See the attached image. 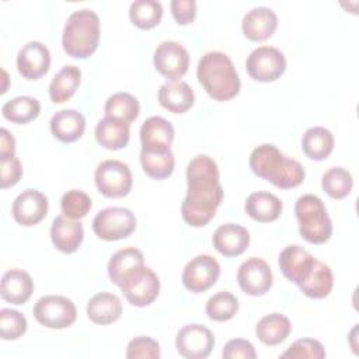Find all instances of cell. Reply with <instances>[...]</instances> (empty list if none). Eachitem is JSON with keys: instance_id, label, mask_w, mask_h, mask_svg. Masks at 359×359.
<instances>
[{"instance_id": "obj_1", "label": "cell", "mask_w": 359, "mask_h": 359, "mask_svg": "<svg viewBox=\"0 0 359 359\" xmlns=\"http://www.w3.org/2000/svg\"><path fill=\"white\" fill-rule=\"evenodd\" d=\"M187 185L188 192L181 205L182 219L192 227L206 226L223 201L216 161L206 154L194 157L187 167Z\"/></svg>"}, {"instance_id": "obj_2", "label": "cell", "mask_w": 359, "mask_h": 359, "mask_svg": "<svg viewBox=\"0 0 359 359\" xmlns=\"http://www.w3.org/2000/svg\"><path fill=\"white\" fill-rule=\"evenodd\" d=\"M250 168L257 177L282 189L299 187L306 177V171L297 160L285 156L269 143H264L251 151Z\"/></svg>"}, {"instance_id": "obj_3", "label": "cell", "mask_w": 359, "mask_h": 359, "mask_svg": "<svg viewBox=\"0 0 359 359\" xmlns=\"http://www.w3.org/2000/svg\"><path fill=\"white\" fill-rule=\"evenodd\" d=\"M196 76L205 91L216 101H229L240 93L241 83L237 70L223 52H206L198 62Z\"/></svg>"}, {"instance_id": "obj_4", "label": "cell", "mask_w": 359, "mask_h": 359, "mask_svg": "<svg viewBox=\"0 0 359 359\" xmlns=\"http://www.w3.org/2000/svg\"><path fill=\"white\" fill-rule=\"evenodd\" d=\"M100 41V18L90 8L73 11L65 24L62 45L65 52L77 59L91 56Z\"/></svg>"}, {"instance_id": "obj_5", "label": "cell", "mask_w": 359, "mask_h": 359, "mask_svg": "<svg viewBox=\"0 0 359 359\" xmlns=\"http://www.w3.org/2000/svg\"><path fill=\"white\" fill-rule=\"evenodd\" d=\"M300 236L311 244H324L332 234V222L324 202L313 195H302L294 203Z\"/></svg>"}, {"instance_id": "obj_6", "label": "cell", "mask_w": 359, "mask_h": 359, "mask_svg": "<svg viewBox=\"0 0 359 359\" xmlns=\"http://www.w3.org/2000/svg\"><path fill=\"white\" fill-rule=\"evenodd\" d=\"M136 229V216L132 210L121 206H111L100 210L93 219V230L97 237L105 241L126 238Z\"/></svg>"}, {"instance_id": "obj_7", "label": "cell", "mask_w": 359, "mask_h": 359, "mask_svg": "<svg viewBox=\"0 0 359 359\" xmlns=\"http://www.w3.org/2000/svg\"><path fill=\"white\" fill-rule=\"evenodd\" d=\"M118 287L130 304L144 307L157 299L160 293V279L149 266L142 265L125 276Z\"/></svg>"}, {"instance_id": "obj_8", "label": "cell", "mask_w": 359, "mask_h": 359, "mask_svg": "<svg viewBox=\"0 0 359 359\" xmlns=\"http://www.w3.org/2000/svg\"><path fill=\"white\" fill-rule=\"evenodd\" d=\"M32 313L39 324L53 330L70 327L77 317L74 303L70 299L57 294H48L38 299Z\"/></svg>"}, {"instance_id": "obj_9", "label": "cell", "mask_w": 359, "mask_h": 359, "mask_svg": "<svg viewBox=\"0 0 359 359\" xmlns=\"http://www.w3.org/2000/svg\"><path fill=\"white\" fill-rule=\"evenodd\" d=\"M95 185L107 198H122L130 192L132 172L128 164L119 160H105L98 164L94 174Z\"/></svg>"}, {"instance_id": "obj_10", "label": "cell", "mask_w": 359, "mask_h": 359, "mask_svg": "<svg viewBox=\"0 0 359 359\" xmlns=\"http://www.w3.org/2000/svg\"><path fill=\"white\" fill-rule=\"evenodd\" d=\"M245 69L254 80L269 83L278 80L285 73L286 59L278 48L262 45L248 55Z\"/></svg>"}, {"instance_id": "obj_11", "label": "cell", "mask_w": 359, "mask_h": 359, "mask_svg": "<svg viewBox=\"0 0 359 359\" xmlns=\"http://www.w3.org/2000/svg\"><path fill=\"white\" fill-rule=\"evenodd\" d=\"M215 346L212 331L201 324L184 325L175 338V348L182 358L205 359Z\"/></svg>"}, {"instance_id": "obj_12", "label": "cell", "mask_w": 359, "mask_h": 359, "mask_svg": "<svg viewBox=\"0 0 359 359\" xmlns=\"http://www.w3.org/2000/svg\"><path fill=\"white\" fill-rule=\"evenodd\" d=\"M219 275V262L208 254H201L185 265L182 271V285L189 292L202 293L216 283Z\"/></svg>"}, {"instance_id": "obj_13", "label": "cell", "mask_w": 359, "mask_h": 359, "mask_svg": "<svg viewBox=\"0 0 359 359\" xmlns=\"http://www.w3.org/2000/svg\"><path fill=\"white\" fill-rule=\"evenodd\" d=\"M153 63L160 74L174 81L188 72L189 53L180 42L164 41L156 48Z\"/></svg>"}, {"instance_id": "obj_14", "label": "cell", "mask_w": 359, "mask_h": 359, "mask_svg": "<svg viewBox=\"0 0 359 359\" xmlns=\"http://www.w3.org/2000/svg\"><path fill=\"white\" fill-rule=\"evenodd\" d=\"M272 271L268 262L258 257L244 261L237 272V282L241 290L250 296H262L272 286Z\"/></svg>"}, {"instance_id": "obj_15", "label": "cell", "mask_w": 359, "mask_h": 359, "mask_svg": "<svg viewBox=\"0 0 359 359\" xmlns=\"http://www.w3.org/2000/svg\"><path fill=\"white\" fill-rule=\"evenodd\" d=\"M48 198L38 189L22 191L13 202L11 213L21 226H35L42 222L48 213Z\"/></svg>"}, {"instance_id": "obj_16", "label": "cell", "mask_w": 359, "mask_h": 359, "mask_svg": "<svg viewBox=\"0 0 359 359\" xmlns=\"http://www.w3.org/2000/svg\"><path fill=\"white\" fill-rule=\"evenodd\" d=\"M50 66V52L39 41H29L18 50L17 69L27 80H36L48 73Z\"/></svg>"}, {"instance_id": "obj_17", "label": "cell", "mask_w": 359, "mask_h": 359, "mask_svg": "<svg viewBox=\"0 0 359 359\" xmlns=\"http://www.w3.org/2000/svg\"><path fill=\"white\" fill-rule=\"evenodd\" d=\"M314 262L316 258L297 244L285 247L279 254V268L283 276L297 286L309 278Z\"/></svg>"}, {"instance_id": "obj_18", "label": "cell", "mask_w": 359, "mask_h": 359, "mask_svg": "<svg viewBox=\"0 0 359 359\" xmlns=\"http://www.w3.org/2000/svg\"><path fill=\"white\" fill-rule=\"evenodd\" d=\"M278 27V17L269 7H254L243 18L241 28L245 38L254 42L272 36Z\"/></svg>"}, {"instance_id": "obj_19", "label": "cell", "mask_w": 359, "mask_h": 359, "mask_svg": "<svg viewBox=\"0 0 359 359\" xmlns=\"http://www.w3.org/2000/svg\"><path fill=\"white\" fill-rule=\"evenodd\" d=\"M213 247L224 257H237L250 245V233L236 223H226L216 229L212 237Z\"/></svg>"}, {"instance_id": "obj_20", "label": "cell", "mask_w": 359, "mask_h": 359, "mask_svg": "<svg viewBox=\"0 0 359 359\" xmlns=\"http://www.w3.org/2000/svg\"><path fill=\"white\" fill-rule=\"evenodd\" d=\"M84 237L83 224L79 220L66 217L65 215L56 216L50 226V238L53 245L66 254L74 252Z\"/></svg>"}, {"instance_id": "obj_21", "label": "cell", "mask_w": 359, "mask_h": 359, "mask_svg": "<svg viewBox=\"0 0 359 359\" xmlns=\"http://www.w3.org/2000/svg\"><path fill=\"white\" fill-rule=\"evenodd\" d=\"M157 98L160 105L167 111L172 114H184L194 105L195 94L188 83L174 80L160 86Z\"/></svg>"}, {"instance_id": "obj_22", "label": "cell", "mask_w": 359, "mask_h": 359, "mask_svg": "<svg viewBox=\"0 0 359 359\" xmlns=\"http://www.w3.org/2000/svg\"><path fill=\"white\" fill-rule=\"evenodd\" d=\"M34 292V282L28 272L22 269L7 271L0 283L1 297L11 304H24Z\"/></svg>"}, {"instance_id": "obj_23", "label": "cell", "mask_w": 359, "mask_h": 359, "mask_svg": "<svg viewBox=\"0 0 359 359\" xmlns=\"http://www.w3.org/2000/svg\"><path fill=\"white\" fill-rule=\"evenodd\" d=\"M84 130L86 119L76 109H62L50 118V132L63 143L76 142L83 136Z\"/></svg>"}, {"instance_id": "obj_24", "label": "cell", "mask_w": 359, "mask_h": 359, "mask_svg": "<svg viewBox=\"0 0 359 359\" xmlns=\"http://www.w3.org/2000/svg\"><path fill=\"white\" fill-rule=\"evenodd\" d=\"M140 164L149 177L164 180L172 174L175 158L171 147H142Z\"/></svg>"}, {"instance_id": "obj_25", "label": "cell", "mask_w": 359, "mask_h": 359, "mask_svg": "<svg viewBox=\"0 0 359 359\" xmlns=\"http://www.w3.org/2000/svg\"><path fill=\"white\" fill-rule=\"evenodd\" d=\"M130 137V123L112 116H104L95 126L97 142L108 150L123 149Z\"/></svg>"}, {"instance_id": "obj_26", "label": "cell", "mask_w": 359, "mask_h": 359, "mask_svg": "<svg viewBox=\"0 0 359 359\" xmlns=\"http://www.w3.org/2000/svg\"><path fill=\"white\" fill-rule=\"evenodd\" d=\"M244 209L251 219L259 223H269L280 216L282 202L276 195L271 192L258 191L248 195L244 203Z\"/></svg>"}, {"instance_id": "obj_27", "label": "cell", "mask_w": 359, "mask_h": 359, "mask_svg": "<svg viewBox=\"0 0 359 359\" xmlns=\"http://www.w3.org/2000/svg\"><path fill=\"white\" fill-rule=\"evenodd\" d=\"M88 318L101 325L115 323L122 314L121 299L109 292H101L94 294L87 303Z\"/></svg>"}, {"instance_id": "obj_28", "label": "cell", "mask_w": 359, "mask_h": 359, "mask_svg": "<svg viewBox=\"0 0 359 359\" xmlns=\"http://www.w3.org/2000/svg\"><path fill=\"white\" fill-rule=\"evenodd\" d=\"M290 331V320L280 313H271L262 317L255 327L257 338L269 346H275L283 342L289 337Z\"/></svg>"}, {"instance_id": "obj_29", "label": "cell", "mask_w": 359, "mask_h": 359, "mask_svg": "<svg viewBox=\"0 0 359 359\" xmlns=\"http://www.w3.org/2000/svg\"><path fill=\"white\" fill-rule=\"evenodd\" d=\"M174 128L163 116H150L140 126L142 147H171Z\"/></svg>"}, {"instance_id": "obj_30", "label": "cell", "mask_w": 359, "mask_h": 359, "mask_svg": "<svg viewBox=\"0 0 359 359\" xmlns=\"http://www.w3.org/2000/svg\"><path fill=\"white\" fill-rule=\"evenodd\" d=\"M81 72L77 66H63L52 79L49 84V97L52 102L62 104L70 100L80 86Z\"/></svg>"}, {"instance_id": "obj_31", "label": "cell", "mask_w": 359, "mask_h": 359, "mask_svg": "<svg viewBox=\"0 0 359 359\" xmlns=\"http://www.w3.org/2000/svg\"><path fill=\"white\" fill-rule=\"evenodd\" d=\"M302 150L311 160H325L334 150V136L324 126L310 128L302 137Z\"/></svg>"}, {"instance_id": "obj_32", "label": "cell", "mask_w": 359, "mask_h": 359, "mask_svg": "<svg viewBox=\"0 0 359 359\" xmlns=\"http://www.w3.org/2000/svg\"><path fill=\"white\" fill-rule=\"evenodd\" d=\"M144 265V257L140 250L128 247L116 251L108 262V276L116 286L128 276L132 271Z\"/></svg>"}, {"instance_id": "obj_33", "label": "cell", "mask_w": 359, "mask_h": 359, "mask_svg": "<svg viewBox=\"0 0 359 359\" xmlns=\"http://www.w3.org/2000/svg\"><path fill=\"white\" fill-rule=\"evenodd\" d=\"M334 286V275L328 265L316 259L309 278L299 285L300 290L311 299L327 297Z\"/></svg>"}, {"instance_id": "obj_34", "label": "cell", "mask_w": 359, "mask_h": 359, "mask_svg": "<svg viewBox=\"0 0 359 359\" xmlns=\"http://www.w3.org/2000/svg\"><path fill=\"white\" fill-rule=\"evenodd\" d=\"M41 112V104L36 98L29 95H20L7 101L1 107L3 116L14 123L24 125L38 118Z\"/></svg>"}, {"instance_id": "obj_35", "label": "cell", "mask_w": 359, "mask_h": 359, "mask_svg": "<svg viewBox=\"0 0 359 359\" xmlns=\"http://www.w3.org/2000/svg\"><path fill=\"white\" fill-rule=\"evenodd\" d=\"M105 116L118 118L128 123L133 122L140 112V105L137 98L129 93H115L112 94L104 107Z\"/></svg>"}, {"instance_id": "obj_36", "label": "cell", "mask_w": 359, "mask_h": 359, "mask_svg": "<svg viewBox=\"0 0 359 359\" xmlns=\"http://www.w3.org/2000/svg\"><path fill=\"white\" fill-rule=\"evenodd\" d=\"M130 21L142 29L156 27L163 17V6L157 0H136L129 7Z\"/></svg>"}, {"instance_id": "obj_37", "label": "cell", "mask_w": 359, "mask_h": 359, "mask_svg": "<svg viewBox=\"0 0 359 359\" xmlns=\"http://www.w3.org/2000/svg\"><path fill=\"white\" fill-rule=\"evenodd\" d=\"M321 185L328 196L334 199H344L352 191L353 178L346 168L331 167L323 174Z\"/></svg>"}, {"instance_id": "obj_38", "label": "cell", "mask_w": 359, "mask_h": 359, "mask_svg": "<svg viewBox=\"0 0 359 359\" xmlns=\"http://www.w3.org/2000/svg\"><path fill=\"white\" fill-rule=\"evenodd\" d=\"M205 310L213 321H229L238 311V300L233 293L222 290L209 297Z\"/></svg>"}, {"instance_id": "obj_39", "label": "cell", "mask_w": 359, "mask_h": 359, "mask_svg": "<svg viewBox=\"0 0 359 359\" xmlns=\"http://www.w3.org/2000/svg\"><path fill=\"white\" fill-rule=\"evenodd\" d=\"M91 198L81 189H70L60 199L62 213L73 220L84 217L91 209Z\"/></svg>"}, {"instance_id": "obj_40", "label": "cell", "mask_w": 359, "mask_h": 359, "mask_svg": "<svg viewBox=\"0 0 359 359\" xmlns=\"http://www.w3.org/2000/svg\"><path fill=\"white\" fill-rule=\"evenodd\" d=\"M27 325V318L20 311L13 309L0 310V335L3 339H18L25 334Z\"/></svg>"}, {"instance_id": "obj_41", "label": "cell", "mask_w": 359, "mask_h": 359, "mask_svg": "<svg viewBox=\"0 0 359 359\" xmlns=\"http://www.w3.org/2000/svg\"><path fill=\"white\" fill-rule=\"evenodd\" d=\"M280 358H311V359H323L325 358V349L323 344L317 339L311 338H302L294 341L282 355Z\"/></svg>"}, {"instance_id": "obj_42", "label": "cell", "mask_w": 359, "mask_h": 359, "mask_svg": "<svg viewBox=\"0 0 359 359\" xmlns=\"http://www.w3.org/2000/svg\"><path fill=\"white\" fill-rule=\"evenodd\" d=\"M160 355V345L150 337H136L129 341L126 348V358L129 359H158Z\"/></svg>"}, {"instance_id": "obj_43", "label": "cell", "mask_w": 359, "mask_h": 359, "mask_svg": "<svg viewBox=\"0 0 359 359\" xmlns=\"http://www.w3.org/2000/svg\"><path fill=\"white\" fill-rule=\"evenodd\" d=\"M222 356L224 359H255L257 358V352L254 345L243 338H236V339H230L223 351H222Z\"/></svg>"}, {"instance_id": "obj_44", "label": "cell", "mask_w": 359, "mask_h": 359, "mask_svg": "<svg viewBox=\"0 0 359 359\" xmlns=\"http://www.w3.org/2000/svg\"><path fill=\"white\" fill-rule=\"evenodd\" d=\"M0 165H1V188L6 189L10 187H14L22 175V167H21L20 158L15 156L0 158Z\"/></svg>"}, {"instance_id": "obj_45", "label": "cell", "mask_w": 359, "mask_h": 359, "mask_svg": "<svg viewBox=\"0 0 359 359\" xmlns=\"http://www.w3.org/2000/svg\"><path fill=\"white\" fill-rule=\"evenodd\" d=\"M174 20L180 25H187L195 20L196 1L195 0H171L170 3Z\"/></svg>"}, {"instance_id": "obj_46", "label": "cell", "mask_w": 359, "mask_h": 359, "mask_svg": "<svg viewBox=\"0 0 359 359\" xmlns=\"http://www.w3.org/2000/svg\"><path fill=\"white\" fill-rule=\"evenodd\" d=\"M15 151V140L14 136L6 129H0V158H7L14 154Z\"/></svg>"}]
</instances>
